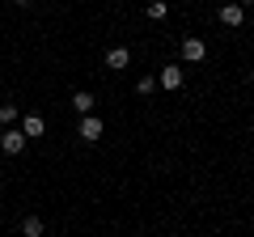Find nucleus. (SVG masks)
I'll return each mask as SVG.
<instances>
[{
	"mask_svg": "<svg viewBox=\"0 0 254 237\" xmlns=\"http://www.w3.org/2000/svg\"><path fill=\"white\" fill-rule=\"evenodd\" d=\"M17 118H21L17 102H4V106H0V123H4V127H13V123H17Z\"/></svg>",
	"mask_w": 254,
	"mask_h": 237,
	"instance_id": "9",
	"label": "nucleus"
},
{
	"mask_svg": "<svg viewBox=\"0 0 254 237\" xmlns=\"http://www.w3.org/2000/svg\"><path fill=\"white\" fill-rule=\"evenodd\" d=\"M13 4H21V9H26V4H34V0H13Z\"/></svg>",
	"mask_w": 254,
	"mask_h": 237,
	"instance_id": "13",
	"label": "nucleus"
},
{
	"mask_svg": "<svg viewBox=\"0 0 254 237\" xmlns=\"http://www.w3.org/2000/svg\"><path fill=\"white\" fill-rule=\"evenodd\" d=\"M26 144H30V140L21 136V127H4V136H0V148H4V157L26 153Z\"/></svg>",
	"mask_w": 254,
	"mask_h": 237,
	"instance_id": "2",
	"label": "nucleus"
},
{
	"mask_svg": "<svg viewBox=\"0 0 254 237\" xmlns=\"http://www.w3.org/2000/svg\"><path fill=\"white\" fill-rule=\"evenodd\" d=\"M131 64V51H127V47H110L106 51V68H127Z\"/></svg>",
	"mask_w": 254,
	"mask_h": 237,
	"instance_id": "6",
	"label": "nucleus"
},
{
	"mask_svg": "<svg viewBox=\"0 0 254 237\" xmlns=\"http://www.w3.org/2000/svg\"><path fill=\"white\" fill-rule=\"evenodd\" d=\"M21 136L26 140H43V115H26L21 118Z\"/></svg>",
	"mask_w": 254,
	"mask_h": 237,
	"instance_id": "5",
	"label": "nucleus"
},
{
	"mask_svg": "<svg viewBox=\"0 0 254 237\" xmlns=\"http://www.w3.org/2000/svg\"><path fill=\"white\" fill-rule=\"evenodd\" d=\"M250 76H254V72H250Z\"/></svg>",
	"mask_w": 254,
	"mask_h": 237,
	"instance_id": "15",
	"label": "nucleus"
},
{
	"mask_svg": "<svg viewBox=\"0 0 254 237\" xmlns=\"http://www.w3.org/2000/svg\"><path fill=\"white\" fill-rule=\"evenodd\" d=\"M21 233L26 237H43V216H26L21 220Z\"/></svg>",
	"mask_w": 254,
	"mask_h": 237,
	"instance_id": "10",
	"label": "nucleus"
},
{
	"mask_svg": "<svg viewBox=\"0 0 254 237\" xmlns=\"http://www.w3.org/2000/svg\"><path fill=\"white\" fill-rule=\"evenodd\" d=\"M102 131H106V123H102L98 115H81V127H76V136H81L85 144H98Z\"/></svg>",
	"mask_w": 254,
	"mask_h": 237,
	"instance_id": "1",
	"label": "nucleus"
},
{
	"mask_svg": "<svg viewBox=\"0 0 254 237\" xmlns=\"http://www.w3.org/2000/svg\"><path fill=\"white\" fill-rule=\"evenodd\" d=\"M148 17H153V21L165 17V0H148Z\"/></svg>",
	"mask_w": 254,
	"mask_h": 237,
	"instance_id": "12",
	"label": "nucleus"
},
{
	"mask_svg": "<svg viewBox=\"0 0 254 237\" xmlns=\"http://www.w3.org/2000/svg\"><path fill=\"white\" fill-rule=\"evenodd\" d=\"M93 102H98V98H93L89 89H76V93H72V106H76V115H93Z\"/></svg>",
	"mask_w": 254,
	"mask_h": 237,
	"instance_id": "7",
	"label": "nucleus"
},
{
	"mask_svg": "<svg viewBox=\"0 0 254 237\" xmlns=\"http://www.w3.org/2000/svg\"><path fill=\"white\" fill-rule=\"evenodd\" d=\"M220 21H225V26H242L246 9H242V4H225V9H220Z\"/></svg>",
	"mask_w": 254,
	"mask_h": 237,
	"instance_id": "8",
	"label": "nucleus"
},
{
	"mask_svg": "<svg viewBox=\"0 0 254 237\" xmlns=\"http://www.w3.org/2000/svg\"><path fill=\"white\" fill-rule=\"evenodd\" d=\"M157 85H161V89H182V68L178 64H170V68H161V76H157Z\"/></svg>",
	"mask_w": 254,
	"mask_h": 237,
	"instance_id": "4",
	"label": "nucleus"
},
{
	"mask_svg": "<svg viewBox=\"0 0 254 237\" xmlns=\"http://www.w3.org/2000/svg\"><path fill=\"white\" fill-rule=\"evenodd\" d=\"M153 89H157V76H140V81H136V93H140V98H148Z\"/></svg>",
	"mask_w": 254,
	"mask_h": 237,
	"instance_id": "11",
	"label": "nucleus"
},
{
	"mask_svg": "<svg viewBox=\"0 0 254 237\" xmlns=\"http://www.w3.org/2000/svg\"><path fill=\"white\" fill-rule=\"evenodd\" d=\"M246 4H254V0H242V9H246Z\"/></svg>",
	"mask_w": 254,
	"mask_h": 237,
	"instance_id": "14",
	"label": "nucleus"
},
{
	"mask_svg": "<svg viewBox=\"0 0 254 237\" xmlns=\"http://www.w3.org/2000/svg\"><path fill=\"white\" fill-rule=\"evenodd\" d=\"M203 55H208L203 38H182V59H187V64H199Z\"/></svg>",
	"mask_w": 254,
	"mask_h": 237,
	"instance_id": "3",
	"label": "nucleus"
}]
</instances>
